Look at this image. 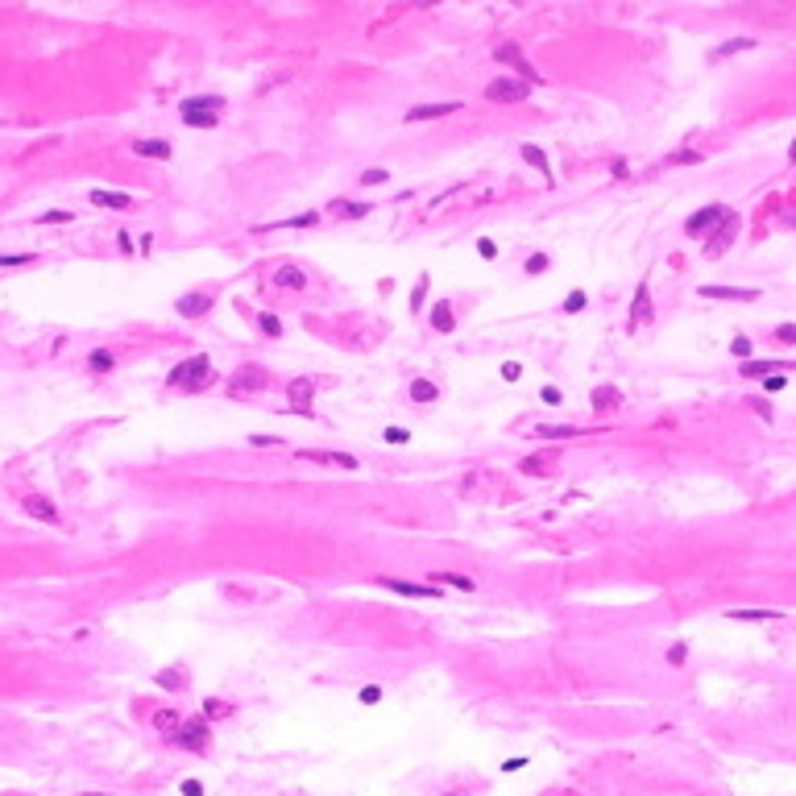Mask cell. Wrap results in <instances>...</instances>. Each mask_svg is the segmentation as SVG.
Instances as JSON below:
<instances>
[{"mask_svg": "<svg viewBox=\"0 0 796 796\" xmlns=\"http://www.w3.org/2000/svg\"><path fill=\"white\" fill-rule=\"evenodd\" d=\"M460 112V100H444V104H415L407 112V124H419V121H440V117H452Z\"/></svg>", "mask_w": 796, "mask_h": 796, "instance_id": "cell-11", "label": "cell"}, {"mask_svg": "<svg viewBox=\"0 0 796 796\" xmlns=\"http://www.w3.org/2000/svg\"><path fill=\"white\" fill-rule=\"evenodd\" d=\"M386 179H390L386 170H365V174H361V183H365V187H378V183H386Z\"/></svg>", "mask_w": 796, "mask_h": 796, "instance_id": "cell-43", "label": "cell"}, {"mask_svg": "<svg viewBox=\"0 0 796 796\" xmlns=\"http://www.w3.org/2000/svg\"><path fill=\"white\" fill-rule=\"evenodd\" d=\"M734 622H780L784 610H726Z\"/></svg>", "mask_w": 796, "mask_h": 796, "instance_id": "cell-21", "label": "cell"}, {"mask_svg": "<svg viewBox=\"0 0 796 796\" xmlns=\"http://www.w3.org/2000/svg\"><path fill=\"white\" fill-rule=\"evenodd\" d=\"M548 465H552L548 457H527V460H523V473H535V477H543V473H548Z\"/></svg>", "mask_w": 796, "mask_h": 796, "instance_id": "cell-34", "label": "cell"}, {"mask_svg": "<svg viewBox=\"0 0 796 796\" xmlns=\"http://www.w3.org/2000/svg\"><path fill=\"white\" fill-rule=\"evenodd\" d=\"M643 324H652V287H647V282H639V290H635V307H630V315H627L630 332L643 328Z\"/></svg>", "mask_w": 796, "mask_h": 796, "instance_id": "cell-13", "label": "cell"}, {"mask_svg": "<svg viewBox=\"0 0 796 796\" xmlns=\"http://www.w3.org/2000/svg\"><path fill=\"white\" fill-rule=\"evenodd\" d=\"M684 659H689V643H672V647H668V664H672V668H684Z\"/></svg>", "mask_w": 796, "mask_h": 796, "instance_id": "cell-36", "label": "cell"}, {"mask_svg": "<svg viewBox=\"0 0 796 796\" xmlns=\"http://www.w3.org/2000/svg\"><path fill=\"white\" fill-rule=\"evenodd\" d=\"M216 382V369H212V361L199 353V357H187V361H179L174 369L166 373V386H183L187 394H199V390H208Z\"/></svg>", "mask_w": 796, "mask_h": 796, "instance_id": "cell-1", "label": "cell"}, {"mask_svg": "<svg viewBox=\"0 0 796 796\" xmlns=\"http://www.w3.org/2000/svg\"><path fill=\"white\" fill-rule=\"evenodd\" d=\"M788 158H792V162H796V142H792V145H788Z\"/></svg>", "mask_w": 796, "mask_h": 796, "instance_id": "cell-56", "label": "cell"}, {"mask_svg": "<svg viewBox=\"0 0 796 796\" xmlns=\"http://www.w3.org/2000/svg\"><path fill=\"white\" fill-rule=\"evenodd\" d=\"M224 112V96H191L179 104V117L187 129H216Z\"/></svg>", "mask_w": 796, "mask_h": 796, "instance_id": "cell-2", "label": "cell"}, {"mask_svg": "<svg viewBox=\"0 0 796 796\" xmlns=\"http://www.w3.org/2000/svg\"><path fill=\"white\" fill-rule=\"evenodd\" d=\"M315 220H319L315 212H303V216H294V220H282V228H312Z\"/></svg>", "mask_w": 796, "mask_h": 796, "instance_id": "cell-39", "label": "cell"}, {"mask_svg": "<svg viewBox=\"0 0 796 796\" xmlns=\"http://www.w3.org/2000/svg\"><path fill=\"white\" fill-rule=\"evenodd\" d=\"M750 407L759 410V415H763L768 423H772V419H775V415H772V403H763V398H750Z\"/></svg>", "mask_w": 796, "mask_h": 796, "instance_id": "cell-50", "label": "cell"}, {"mask_svg": "<svg viewBox=\"0 0 796 796\" xmlns=\"http://www.w3.org/2000/svg\"><path fill=\"white\" fill-rule=\"evenodd\" d=\"M382 440H386V444H407L410 432H407V428H386V432H382Z\"/></svg>", "mask_w": 796, "mask_h": 796, "instance_id": "cell-40", "label": "cell"}, {"mask_svg": "<svg viewBox=\"0 0 796 796\" xmlns=\"http://www.w3.org/2000/svg\"><path fill=\"white\" fill-rule=\"evenodd\" d=\"M274 287H282V290H303V287H307V274H303L299 265H282V270H274Z\"/></svg>", "mask_w": 796, "mask_h": 796, "instance_id": "cell-20", "label": "cell"}, {"mask_svg": "<svg viewBox=\"0 0 796 796\" xmlns=\"http://www.w3.org/2000/svg\"><path fill=\"white\" fill-rule=\"evenodd\" d=\"M174 312L183 315V319H195V315H208V312H212V294H208V290H195V294H183V299L174 303Z\"/></svg>", "mask_w": 796, "mask_h": 796, "instance_id": "cell-15", "label": "cell"}, {"mask_svg": "<svg viewBox=\"0 0 796 796\" xmlns=\"http://www.w3.org/2000/svg\"><path fill=\"white\" fill-rule=\"evenodd\" d=\"M174 743L183 750H208V743H212V726H208V718H191V722H183L179 730H174Z\"/></svg>", "mask_w": 796, "mask_h": 796, "instance_id": "cell-5", "label": "cell"}, {"mask_svg": "<svg viewBox=\"0 0 796 796\" xmlns=\"http://www.w3.org/2000/svg\"><path fill=\"white\" fill-rule=\"evenodd\" d=\"M784 382H788L784 373H768V378H763V390H772V394H775V390H784Z\"/></svg>", "mask_w": 796, "mask_h": 796, "instance_id": "cell-48", "label": "cell"}, {"mask_svg": "<svg viewBox=\"0 0 796 796\" xmlns=\"http://www.w3.org/2000/svg\"><path fill=\"white\" fill-rule=\"evenodd\" d=\"M33 253H13V258H0V265H29Z\"/></svg>", "mask_w": 796, "mask_h": 796, "instance_id": "cell-49", "label": "cell"}, {"mask_svg": "<svg viewBox=\"0 0 796 796\" xmlns=\"http://www.w3.org/2000/svg\"><path fill=\"white\" fill-rule=\"evenodd\" d=\"M299 460H315V465H336V469H361L353 452H328V448H299Z\"/></svg>", "mask_w": 796, "mask_h": 796, "instance_id": "cell-10", "label": "cell"}, {"mask_svg": "<svg viewBox=\"0 0 796 796\" xmlns=\"http://www.w3.org/2000/svg\"><path fill=\"white\" fill-rule=\"evenodd\" d=\"M730 353H734V357H747V353H750V340L747 336H734V340H730Z\"/></svg>", "mask_w": 796, "mask_h": 796, "instance_id": "cell-45", "label": "cell"}, {"mask_svg": "<svg viewBox=\"0 0 796 796\" xmlns=\"http://www.w3.org/2000/svg\"><path fill=\"white\" fill-rule=\"evenodd\" d=\"M96 208H112V212H124V208H133V195L129 191H104V187H96V191L87 195Z\"/></svg>", "mask_w": 796, "mask_h": 796, "instance_id": "cell-17", "label": "cell"}, {"mask_svg": "<svg viewBox=\"0 0 796 796\" xmlns=\"http://www.w3.org/2000/svg\"><path fill=\"white\" fill-rule=\"evenodd\" d=\"M543 796H577V792H573V788H548Z\"/></svg>", "mask_w": 796, "mask_h": 796, "instance_id": "cell-55", "label": "cell"}, {"mask_svg": "<svg viewBox=\"0 0 796 796\" xmlns=\"http://www.w3.org/2000/svg\"><path fill=\"white\" fill-rule=\"evenodd\" d=\"M539 398H543L548 407H560V403H564V398H560V390H556V386H543V390H539Z\"/></svg>", "mask_w": 796, "mask_h": 796, "instance_id": "cell-46", "label": "cell"}, {"mask_svg": "<svg viewBox=\"0 0 796 796\" xmlns=\"http://www.w3.org/2000/svg\"><path fill=\"white\" fill-rule=\"evenodd\" d=\"M519 373H523V369H519V365H514V361H510V365H506V369H502V378H506V382H514V378H519Z\"/></svg>", "mask_w": 796, "mask_h": 796, "instance_id": "cell-54", "label": "cell"}, {"mask_svg": "<svg viewBox=\"0 0 796 796\" xmlns=\"http://www.w3.org/2000/svg\"><path fill=\"white\" fill-rule=\"evenodd\" d=\"M312 394H315V382L312 378H294L287 386V398H290V410H299L303 419H312L315 410H312Z\"/></svg>", "mask_w": 796, "mask_h": 796, "instance_id": "cell-9", "label": "cell"}, {"mask_svg": "<svg viewBox=\"0 0 796 796\" xmlns=\"http://www.w3.org/2000/svg\"><path fill=\"white\" fill-rule=\"evenodd\" d=\"M407 394H410V403H435V398H440V390H435L432 378H415Z\"/></svg>", "mask_w": 796, "mask_h": 796, "instance_id": "cell-25", "label": "cell"}, {"mask_svg": "<svg viewBox=\"0 0 796 796\" xmlns=\"http://www.w3.org/2000/svg\"><path fill=\"white\" fill-rule=\"evenodd\" d=\"M373 212V203H349V199H332V216L340 220H361Z\"/></svg>", "mask_w": 796, "mask_h": 796, "instance_id": "cell-24", "label": "cell"}, {"mask_svg": "<svg viewBox=\"0 0 796 796\" xmlns=\"http://www.w3.org/2000/svg\"><path fill=\"white\" fill-rule=\"evenodd\" d=\"M183 796H203V784L199 780H183Z\"/></svg>", "mask_w": 796, "mask_h": 796, "instance_id": "cell-52", "label": "cell"}, {"mask_svg": "<svg viewBox=\"0 0 796 796\" xmlns=\"http://www.w3.org/2000/svg\"><path fill=\"white\" fill-rule=\"evenodd\" d=\"M494 58H498V63H510V67L519 71V79H523V83H527V79H531V83H539V75H535V71H531V67H527V58H523V50L514 46V42H502V46L494 50Z\"/></svg>", "mask_w": 796, "mask_h": 796, "instance_id": "cell-12", "label": "cell"}, {"mask_svg": "<svg viewBox=\"0 0 796 796\" xmlns=\"http://www.w3.org/2000/svg\"><path fill=\"white\" fill-rule=\"evenodd\" d=\"M432 328L435 332H457V315H452V303H435L432 307Z\"/></svg>", "mask_w": 796, "mask_h": 796, "instance_id": "cell-23", "label": "cell"}, {"mask_svg": "<svg viewBox=\"0 0 796 796\" xmlns=\"http://www.w3.org/2000/svg\"><path fill=\"white\" fill-rule=\"evenodd\" d=\"M357 697H361L365 705H378V701H382V689H378V684H369V689H361Z\"/></svg>", "mask_w": 796, "mask_h": 796, "instance_id": "cell-47", "label": "cell"}, {"mask_svg": "<svg viewBox=\"0 0 796 796\" xmlns=\"http://www.w3.org/2000/svg\"><path fill=\"white\" fill-rule=\"evenodd\" d=\"M83 796H108V792H83Z\"/></svg>", "mask_w": 796, "mask_h": 796, "instance_id": "cell-57", "label": "cell"}, {"mask_svg": "<svg viewBox=\"0 0 796 796\" xmlns=\"http://www.w3.org/2000/svg\"><path fill=\"white\" fill-rule=\"evenodd\" d=\"M788 369H796V361H743L738 365L743 378H768V373H788Z\"/></svg>", "mask_w": 796, "mask_h": 796, "instance_id": "cell-16", "label": "cell"}, {"mask_svg": "<svg viewBox=\"0 0 796 796\" xmlns=\"http://www.w3.org/2000/svg\"><path fill=\"white\" fill-rule=\"evenodd\" d=\"M38 224H71V212H63V208H54V212H42V216H38Z\"/></svg>", "mask_w": 796, "mask_h": 796, "instance_id": "cell-38", "label": "cell"}, {"mask_svg": "<svg viewBox=\"0 0 796 796\" xmlns=\"http://www.w3.org/2000/svg\"><path fill=\"white\" fill-rule=\"evenodd\" d=\"M726 216H730L726 203H709V208H701V212H693V216L684 220V233H689V237H705V233H713Z\"/></svg>", "mask_w": 796, "mask_h": 796, "instance_id": "cell-6", "label": "cell"}, {"mask_svg": "<svg viewBox=\"0 0 796 796\" xmlns=\"http://www.w3.org/2000/svg\"><path fill=\"white\" fill-rule=\"evenodd\" d=\"M697 294L701 299H730V303H755V299H763L759 290H750V287H701Z\"/></svg>", "mask_w": 796, "mask_h": 796, "instance_id": "cell-14", "label": "cell"}, {"mask_svg": "<svg viewBox=\"0 0 796 796\" xmlns=\"http://www.w3.org/2000/svg\"><path fill=\"white\" fill-rule=\"evenodd\" d=\"M154 680H158L162 689H170V693H174V689H183V684H187V672H183V668H170V672H158Z\"/></svg>", "mask_w": 796, "mask_h": 796, "instance_id": "cell-29", "label": "cell"}, {"mask_svg": "<svg viewBox=\"0 0 796 796\" xmlns=\"http://www.w3.org/2000/svg\"><path fill=\"white\" fill-rule=\"evenodd\" d=\"M548 270V253H535V258H527V274H543Z\"/></svg>", "mask_w": 796, "mask_h": 796, "instance_id": "cell-42", "label": "cell"}, {"mask_svg": "<svg viewBox=\"0 0 796 796\" xmlns=\"http://www.w3.org/2000/svg\"><path fill=\"white\" fill-rule=\"evenodd\" d=\"M203 713H208V718H233V705H224V701H203Z\"/></svg>", "mask_w": 796, "mask_h": 796, "instance_id": "cell-35", "label": "cell"}, {"mask_svg": "<svg viewBox=\"0 0 796 796\" xmlns=\"http://www.w3.org/2000/svg\"><path fill=\"white\" fill-rule=\"evenodd\" d=\"M531 435H539V440H577V435H585V428H573V423H539Z\"/></svg>", "mask_w": 796, "mask_h": 796, "instance_id": "cell-19", "label": "cell"}, {"mask_svg": "<svg viewBox=\"0 0 796 796\" xmlns=\"http://www.w3.org/2000/svg\"><path fill=\"white\" fill-rule=\"evenodd\" d=\"M585 307V290H573L568 299H564V312H580Z\"/></svg>", "mask_w": 796, "mask_h": 796, "instance_id": "cell-44", "label": "cell"}, {"mask_svg": "<svg viewBox=\"0 0 796 796\" xmlns=\"http://www.w3.org/2000/svg\"><path fill=\"white\" fill-rule=\"evenodd\" d=\"M258 328H262V336H270V340H278L282 336V324H278V315H258Z\"/></svg>", "mask_w": 796, "mask_h": 796, "instance_id": "cell-32", "label": "cell"}, {"mask_svg": "<svg viewBox=\"0 0 796 796\" xmlns=\"http://www.w3.org/2000/svg\"><path fill=\"white\" fill-rule=\"evenodd\" d=\"M523 763H527V759H519V755H514V759H506L502 768H506V772H523Z\"/></svg>", "mask_w": 796, "mask_h": 796, "instance_id": "cell-53", "label": "cell"}, {"mask_svg": "<svg viewBox=\"0 0 796 796\" xmlns=\"http://www.w3.org/2000/svg\"><path fill=\"white\" fill-rule=\"evenodd\" d=\"M738 228H743V216H738V212H730V216H726L722 224H718V228H713V233L705 237V245H701V253H705L709 262H713V258H722L726 249L734 245V237H738Z\"/></svg>", "mask_w": 796, "mask_h": 796, "instance_id": "cell-4", "label": "cell"}, {"mask_svg": "<svg viewBox=\"0 0 796 796\" xmlns=\"http://www.w3.org/2000/svg\"><path fill=\"white\" fill-rule=\"evenodd\" d=\"M477 253L489 262V258H498V245H494V241H477Z\"/></svg>", "mask_w": 796, "mask_h": 796, "instance_id": "cell-51", "label": "cell"}, {"mask_svg": "<svg viewBox=\"0 0 796 796\" xmlns=\"http://www.w3.org/2000/svg\"><path fill=\"white\" fill-rule=\"evenodd\" d=\"M750 46H755V42H750V38H734V42H722V46L713 50V54H709V58H713V63H718V58H730V54H743V50H750Z\"/></svg>", "mask_w": 796, "mask_h": 796, "instance_id": "cell-28", "label": "cell"}, {"mask_svg": "<svg viewBox=\"0 0 796 796\" xmlns=\"http://www.w3.org/2000/svg\"><path fill=\"white\" fill-rule=\"evenodd\" d=\"M523 158H527L531 166L539 170V174H543V183H552V166H548V158H543V149H539V145L527 142V145H523Z\"/></svg>", "mask_w": 796, "mask_h": 796, "instance_id": "cell-26", "label": "cell"}, {"mask_svg": "<svg viewBox=\"0 0 796 796\" xmlns=\"http://www.w3.org/2000/svg\"><path fill=\"white\" fill-rule=\"evenodd\" d=\"M527 96H531V87L523 79H494L485 87V100H494V104H519V100H527Z\"/></svg>", "mask_w": 796, "mask_h": 796, "instance_id": "cell-7", "label": "cell"}, {"mask_svg": "<svg viewBox=\"0 0 796 796\" xmlns=\"http://www.w3.org/2000/svg\"><path fill=\"white\" fill-rule=\"evenodd\" d=\"M589 398H593V410H598V415L622 407V390H618V386H593V394H589Z\"/></svg>", "mask_w": 796, "mask_h": 796, "instance_id": "cell-18", "label": "cell"}, {"mask_svg": "<svg viewBox=\"0 0 796 796\" xmlns=\"http://www.w3.org/2000/svg\"><path fill=\"white\" fill-rule=\"evenodd\" d=\"M21 506H25V514H33V519H42V523H58V510L50 506L46 498H38V494H29Z\"/></svg>", "mask_w": 796, "mask_h": 796, "instance_id": "cell-22", "label": "cell"}, {"mask_svg": "<svg viewBox=\"0 0 796 796\" xmlns=\"http://www.w3.org/2000/svg\"><path fill=\"white\" fill-rule=\"evenodd\" d=\"M432 585H452V589H465V593H473V580L465 577V573H440Z\"/></svg>", "mask_w": 796, "mask_h": 796, "instance_id": "cell-30", "label": "cell"}, {"mask_svg": "<svg viewBox=\"0 0 796 796\" xmlns=\"http://www.w3.org/2000/svg\"><path fill=\"white\" fill-rule=\"evenodd\" d=\"M133 154L137 158H170V142H133Z\"/></svg>", "mask_w": 796, "mask_h": 796, "instance_id": "cell-27", "label": "cell"}, {"mask_svg": "<svg viewBox=\"0 0 796 796\" xmlns=\"http://www.w3.org/2000/svg\"><path fill=\"white\" fill-rule=\"evenodd\" d=\"M87 365H92L96 373H112V353H104V349H96V353L87 357Z\"/></svg>", "mask_w": 796, "mask_h": 796, "instance_id": "cell-33", "label": "cell"}, {"mask_svg": "<svg viewBox=\"0 0 796 796\" xmlns=\"http://www.w3.org/2000/svg\"><path fill=\"white\" fill-rule=\"evenodd\" d=\"M378 585L390 589V593H398V598H444L440 585H415V580H403V577H382Z\"/></svg>", "mask_w": 796, "mask_h": 796, "instance_id": "cell-8", "label": "cell"}, {"mask_svg": "<svg viewBox=\"0 0 796 796\" xmlns=\"http://www.w3.org/2000/svg\"><path fill=\"white\" fill-rule=\"evenodd\" d=\"M423 294H428V274L415 282V294H410V312H423Z\"/></svg>", "mask_w": 796, "mask_h": 796, "instance_id": "cell-37", "label": "cell"}, {"mask_svg": "<svg viewBox=\"0 0 796 796\" xmlns=\"http://www.w3.org/2000/svg\"><path fill=\"white\" fill-rule=\"evenodd\" d=\"M154 726H158L162 734H170V738H174V730H179L183 722H179V713H174V709H162V713H154Z\"/></svg>", "mask_w": 796, "mask_h": 796, "instance_id": "cell-31", "label": "cell"}, {"mask_svg": "<svg viewBox=\"0 0 796 796\" xmlns=\"http://www.w3.org/2000/svg\"><path fill=\"white\" fill-rule=\"evenodd\" d=\"M270 386V373H265V365L258 361H245L233 369V378H228V398H249V394H258V390Z\"/></svg>", "mask_w": 796, "mask_h": 796, "instance_id": "cell-3", "label": "cell"}, {"mask_svg": "<svg viewBox=\"0 0 796 796\" xmlns=\"http://www.w3.org/2000/svg\"><path fill=\"white\" fill-rule=\"evenodd\" d=\"M775 340H780V344H796V324H780V328H775Z\"/></svg>", "mask_w": 796, "mask_h": 796, "instance_id": "cell-41", "label": "cell"}]
</instances>
